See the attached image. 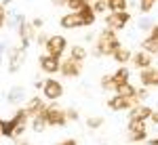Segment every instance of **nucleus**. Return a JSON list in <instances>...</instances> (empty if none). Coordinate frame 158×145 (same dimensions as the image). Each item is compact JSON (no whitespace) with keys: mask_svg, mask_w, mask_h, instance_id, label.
I'll use <instances>...</instances> for the list:
<instances>
[{"mask_svg":"<svg viewBox=\"0 0 158 145\" xmlns=\"http://www.w3.org/2000/svg\"><path fill=\"white\" fill-rule=\"evenodd\" d=\"M118 46H120V40L116 36V32L110 27H103L97 34V40L93 44V55L95 57H112Z\"/></svg>","mask_w":158,"mask_h":145,"instance_id":"nucleus-1","label":"nucleus"},{"mask_svg":"<svg viewBox=\"0 0 158 145\" xmlns=\"http://www.w3.org/2000/svg\"><path fill=\"white\" fill-rule=\"evenodd\" d=\"M27 61V50L21 46H9L6 48V70L11 74H17Z\"/></svg>","mask_w":158,"mask_h":145,"instance_id":"nucleus-2","label":"nucleus"},{"mask_svg":"<svg viewBox=\"0 0 158 145\" xmlns=\"http://www.w3.org/2000/svg\"><path fill=\"white\" fill-rule=\"evenodd\" d=\"M40 93H42V99L44 101H49V103H55V101H59L63 93H65V88L61 84L57 78H47V80H42V88H40Z\"/></svg>","mask_w":158,"mask_h":145,"instance_id":"nucleus-3","label":"nucleus"},{"mask_svg":"<svg viewBox=\"0 0 158 145\" xmlns=\"http://www.w3.org/2000/svg\"><path fill=\"white\" fill-rule=\"evenodd\" d=\"M44 120L49 126H65L68 124V116H65V109H61L57 103H49L44 111H42Z\"/></svg>","mask_w":158,"mask_h":145,"instance_id":"nucleus-4","label":"nucleus"},{"mask_svg":"<svg viewBox=\"0 0 158 145\" xmlns=\"http://www.w3.org/2000/svg\"><path fill=\"white\" fill-rule=\"evenodd\" d=\"M65 50H68V38L61 36V34L49 36L47 44H44V53H47V55H53V57L61 59V57L65 55Z\"/></svg>","mask_w":158,"mask_h":145,"instance_id":"nucleus-5","label":"nucleus"},{"mask_svg":"<svg viewBox=\"0 0 158 145\" xmlns=\"http://www.w3.org/2000/svg\"><path fill=\"white\" fill-rule=\"evenodd\" d=\"M131 21V13L122 11V13H108L106 15V27L114 30V32H122Z\"/></svg>","mask_w":158,"mask_h":145,"instance_id":"nucleus-6","label":"nucleus"},{"mask_svg":"<svg viewBox=\"0 0 158 145\" xmlns=\"http://www.w3.org/2000/svg\"><path fill=\"white\" fill-rule=\"evenodd\" d=\"M129 141H133V143L148 141V122L146 120H129Z\"/></svg>","mask_w":158,"mask_h":145,"instance_id":"nucleus-7","label":"nucleus"},{"mask_svg":"<svg viewBox=\"0 0 158 145\" xmlns=\"http://www.w3.org/2000/svg\"><path fill=\"white\" fill-rule=\"evenodd\" d=\"M59 65H61V59L53 57V55H47V53H42V55L38 57V67H40V72L49 74V76H55V74H59Z\"/></svg>","mask_w":158,"mask_h":145,"instance_id":"nucleus-8","label":"nucleus"},{"mask_svg":"<svg viewBox=\"0 0 158 145\" xmlns=\"http://www.w3.org/2000/svg\"><path fill=\"white\" fill-rule=\"evenodd\" d=\"M137 103H139V101H137L135 97L133 99H127V97L116 95V93L108 99V107L112 109V111H129V109L133 107V105H137Z\"/></svg>","mask_w":158,"mask_h":145,"instance_id":"nucleus-9","label":"nucleus"},{"mask_svg":"<svg viewBox=\"0 0 158 145\" xmlns=\"http://www.w3.org/2000/svg\"><path fill=\"white\" fill-rule=\"evenodd\" d=\"M59 72H61V76H65V78H78L80 72H82V63L74 61L72 57H65V59L61 57Z\"/></svg>","mask_w":158,"mask_h":145,"instance_id":"nucleus-10","label":"nucleus"},{"mask_svg":"<svg viewBox=\"0 0 158 145\" xmlns=\"http://www.w3.org/2000/svg\"><path fill=\"white\" fill-rule=\"evenodd\" d=\"M44 107H47L44 99H42L40 95H34V97H30V99L25 101L23 111L27 114V118H34V116H38V114H42V111H44Z\"/></svg>","mask_w":158,"mask_h":145,"instance_id":"nucleus-11","label":"nucleus"},{"mask_svg":"<svg viewBox=\"0 0 158 145\" xmlns=\"http://www.w3.org/2000/svg\"><path fill=\"white\" fill-rule=\"evenodd\" d=\"M11 120H13V126H15V131H13V139H19V137L25 133V128H27V120H30V118H27V114H25L23 107H21V109L15 111V116H13Z\"/></svg>","mask_w":158,"mask_h":145,"instance_id":"nucleus-12","label":"nucleus"},{"mask_svg":"<svg viewBox=\"0 0 158 145\" xmlns=\"http://www.w3.org/2000/svg\"><path fill=\"white\" fill-rule=\"evenodd\" d=\"M152 63H154V57L146 53V50H137L133 53V57H131V65H133L135 70H148V67H152Z\"/></svg>","mask_w":158,"mask_h":145,"instance_id":"nucleus-13","label":"nucleus"},{"mask_svg":"<svg viewBox=\"0 0 158 145\" xmlns=\"http://www.w3.org/2000/svg\"><path fill=\"white\" fill-rule=\"evenodd\" d=\"M152 111L154 109L150 107V105H146V103H137V105H133V107L129 109V120H150V116H152Z\"/></svg>","mask_w":158,"mask_h":145,"instance_id":"nucleus-14","label":"nucleus"},{"mask_svg":"<svg viewBox=\"0 0 158 145\" xmlns=\"http://www.w3.org/2000/svg\"><path fill=\"white\" fill-rule=\"evenodd\" d=\"M6 101L11 103V105H19V103H25L27 101V91H25V86H11L9 88V93H6Z\"/></svg>","mask_w":158,"mask_h":145,"instance_id":"nucleus-15","label":"nucleus"},{"mask_svg":"<svg viewBox=\"0 0 158 145\" xmlns=\"http://www.w3.org/2000/svg\"><path fill=\"white\" fill-rule=\"evenodd\" d=\"M139 82H141V86H146V88H150V86H158V70L156 67L141 70V72H139Z\"/></svg>","mask_w":158,"mask_h":145,"instance_id":"nucleus-16","label":"nucleus"},{"mask_svg":"<svg viewBox=\"0 0 158 145\" xmlns=\"http://www.w3.org/2000/svg\"><path fill=\"white\" fill-rule=\"evenodd\" d=\"M131 57H133V50L129 46H124V44H120V46L114 50V55H112V59L116 61L118 65H127L131 61Z\"/></svg>","mask_w":158,"mask_h":145,"instance_id":"nucleus-17","label":"nucleus"},{"mask_svg":"<svg viewBox=\"0 0 158 145\" xmlns=\"http://www.w3.org/2000/svg\"><path fill=\"white\" fill-rule=\"evenodd\" d=\"M70 57L74 61H78V63H85L86 57H89V50H86L85 44H72L70 46Z\"/></svg>","mask_w":158,"mask_h":145,"instance_id":"nucleus-18","label":"nucleus"},{"mask_svg":"<svg viewBox=\"0 0 158 145\" xmlns=\"http://www.w3.org/2000/svg\"><path fill=\"white\" fill-rule=\"evenodd\" d=\"M112 78H114L116 86H118V84H124V82H131V70H129L127 65H120L116 72L112 74Z\"/></svg>","mask_w":158,"mask_h":145,"instance_id":"nucleus-19","label":"nucleus"},{"mask_svg":"<svg viewBox=\"0 0 158 145\" xmlns=\"http://www.w3.org/2000/svg\"><path fill=\"white\" fill-rule=\"evenodd\" d=\"M141 50L150 53L152 57H158V40H154V38L146 36L143 40H141Z\"/></svg>","mask_w":158,"mask_h":145,"instance_id":"nucleus-20","label":"nucleus"},{"mask_svg":"<svg viewBox=\"0 0 158 145\" xmlns=\"http://www.w3.org/2000/svg\"><path fill=\"white\" fill-rule=\"evenodd\" d=\"M135 93H137V86L131 84V82H124V84L116 86V95H122V97H127V99H133Z\"/></svg>","mask_w":158,"mask_h":145,"instance_id":"nucleus-21","label":"nucleus"},{"mask_svg":"<svg viewBox=\"0 0 158 145\" xmlns=\"http://www.w3.org/2000/svg\"><path fill=\"white\" fill-rule=\"evenodd\" d=\"M91 9L95 15H108L110 13V2L108 0H91Z\"/></svg>","mask_w":158,"mask_h":145,"instance_id":"nucleus-22","label":"nucleus"},{"mask_svg":"<svg viewBox=\"0 0 158 145\" xmlns=\"http://www.w3.org/2000/svg\"><path fill=\"white\" fill-rule=\"evenodd\" d=\"M30 120H32V131H34V133H44V131H47V126H49L42 114H38V116L30 118Z\"/></svg>","mask_w":158,"mask_h":145,"instance_id":"nucleus-23","label":"nucleus"},{"mask_svg":"<svg viewBox=\"0 0 158 145\" xmlns=\"http://www.w3.org/2000/svg\"><path fill=\"white\" fill-rule=\"evenodd\" d=\"M108 2H110V13L129 11V0H108Z\"/></svg>","mask_w":158,"mask_h":145,"instance_id":"nucleus-24","label":"nucleus"},{"mask_svg":"<svg viewBox=\"0 0 158 145\" xmlns=\"http://www.w3.org/2000/svg\"><path fill=\"white\" fill-rule=\"evenodd\" d=\"M89 4H91V0H68V2H65V6H68L72 13L82 11V9H85V6H89Z\"/></svg>","mask_w":158,"mask_h":145,"instance_id":"nucleus-25","label":"nucleus"},{"mask_svg":"<svg viewBox=\"0 0 158 145\" xmlns=\"http://www.w3.org/2000/svg\"><path fill=\"white\" fill-rule=\"evenodd\" d=\"M13 131H15V126H13V120H0V135H4V137H9L13 139Z\"/></svg>","mask_w":158,"mask_h":145,"instance_id":"nucleus-26","label":"nucleus"},{"mask_svg":"<svg viewBox=\"0 0 158 145\" xmlns=\"http://www.w3.org/2000/svg\"><path fill=\"white\" fill-rule=\"evenodd\" d=\"M101 88H103V91H108V93H116V82H114L112 74H108V76H103V78H101Z\"/></svg>","mask_w":158,"mask_h":145,"instance_id":"nucleus-27","label":"nucleus"},{"mask_svg":"<svg viewBox=\"0 0 158 145\" xmlns=\"http://www.w3.org/2000/svg\"><path fill=\"white\" fill-rule=\"evenodd\" d=\"M101 126H103V118H101V116H91V118H86V128L95 131V128H101Z\"/></svg>","mask_w":158,"mask_h":145,"instance_id":"nucleus-28","label":"nucleus"},{"mask_svg":"<svg viewBox=\"0 0 158 145\" xmlns=\"http://www.w3.org/2000/svg\"><path fill=\"white\" fill-rule=\"evenodd\" d=\"M152 25H154V21H152L150 17H146V15L137 21V27H139L141 32H150V30H152Z\"/></svg>","mask_w":158,"mask_h":145,"instance_id":"nucleus-29","label":"nucleus"},{"mask_svg":"<svg viewBox=\"0 0 158 145\" xmlns=\"http://www.w3.org/2000/svg\"><path fill=\"white\" fill-rule=\"evenodd\" d=\"M47 40H49V34H47L44 30H38V32H36V38H34V42H36L38 46H44V44H47Z\"/></svg>","mask_w":158,"mask_h":145,"instance_id":"nucleus-30","label":"nucleus"},{"mask_svg":"<svg viewBox=\"0 0 158 145\" xmlns=\"http://www.w3.org/2000/svg\"><path fill=\"white\" fill-rule=\"evenodd\" d=\"M148 97H150V91H148L146 86H141V88H137V93H135V99L139 101V103H143Z\"/></svg>","mask_w":158,"mask_h":145,"instance_id":"nucleus-31","label":"nucleus"},{"mask_svg":"<svg viewBox=\"0 0 158 145\" xmlns=\"http://www.w3.org/2000/svg\"><path fill=\"white\" fill-rule=\"evenodd\" d=\"M152 9H154V2H150V0H139V11L143 13V15H148Z\"/></svg>","mask_w":158,"mask_h":145,"instance_id":"nucleus-32","label":"nucleus"},{"mask_svg":"<svg viewBox=\"0 0 158 145\" xmlns=\"http://www.w3.org/2000/svg\"><path fill=\"white\" fill-rule=\"evenodd\" d=\"M65 116H68V122H74V120H78L80 114H78L74 107H70V109H65Z\"/></svg>","mask_w":158,"mask_h":145,"instance_id":"nucleus-33","label":"nucleus"},{"mask_svg":"<svg viewBox=\"0 0 158 145\" xmlns=\"http://www.w3.org/2000/svg\"><path fill=\"white\" fill-rule=\"evenodd\" d=\"M6 25V6H2L0 4V30Z\"/></svg>","mask_w":158,"mask_h":145,"instance_id":"nucleus-34","label":"nucleus"},{"mask_svg":"<svg viewBox=\"0 0 158 145\" xmlns=\"http://www.w3.org/2000/svg\"><path fill=\"white\" fill-rule=\"evenodd\" d=\"M6 48H9V44H6L4 40H0V63L4 61V57H6Z\"/></svg>","mask_w":158,"mask_h":145,"instance_id":"nucleus-35","label":"nucleus"},{"mask_svg":"<svg viewBox=\"0 0 158 145\" xmlns=\"http://www.w3.org/2000/svg\"><path fill=\"white\" fill-rule=\"evenodd\" d=\"M30 23L34 25V27H36V30H42V25H44V21H42V19H40V17H36V19H32V21H30Z\"/></svg>","mask_w":158,"mask_h":145,"instance_id":"nucleus-36","label":"nucleus"},{"mask_svg":"<svg viewBox=\"0 0 158 145\" xmlns=\"http://www.w3.org/2000/svg\"><path fill=\"white\" fill-rule=\"evenodd\" d=\"M150 38L158 40V23H154V25H152V30H150Z\"/></svg>","mask_w":158,"mask_h":145,"instance_id":"nucleus-37","label":"nucleus"},{"mask_svg":"<svg viewBox=\"0 0 158 145\" xmlns=\"http://www.w3.org/2000/svg\"><path fill=\"white\" fill-rule=\"evenodd\" d=\"M150 122H152V124H156V126H158V111H156V109L152 111V116H150Z\"/></svg>","mask_w":158,"mask_h":145,"instance_id":"nucleus-38","label":"nucleus"},{"mask_svg":"<svg viewBox=\"0 0 158 145\" xmlns=\"http://www.w3.org/2000/svg\"><path fill=\"white\" fill-rule=\"evenodd\" d=\"M65 2H68V0H51L53 6H65Z\"/></svg>","mask_w":158,"mask_h":145,"instance_id":"nucleus-39","label":"nucleus"},{"mask_svg":"<svg viewBox=\"0 0 158 145\" xmlns=\"http://www.w3.org/2000/svg\"><path fill=\"white\" fill-rule=\"evenodd\" d=\"M59 145H78V141H76V139H65V141H61Z\"/></svg>","mask_w":158,"mask_h":145,"instance_id":"nucleus-40","label":"nucleus"},{"mask_svg":"<svg viewBox=\"0 0 158 145\" xmlns=\"http://www.w3.org/2000/svg\"><path fill=\"white\" fill-rule=\"evenodd\" d=\"M17 145H30L27 141H17Z\"/></svg>","mask_w":158,"mask_h":145,"instance_id":"nucleus-41","label":"nucleus"},{"mask_svg":"<svg viewBox=\"0 0 158 145\" xmlns=\"http://www.w3.org/2000/svg\"><path fill=\"white\" fill-rule=\"evenodd\" d=\"M150 2H154V4H156V2H158V0H150Z\"/></svg>","mask_w":158,"mask_h":145,"instance_id":"nucleus-42","label":"nucleus"}]
</instances>
